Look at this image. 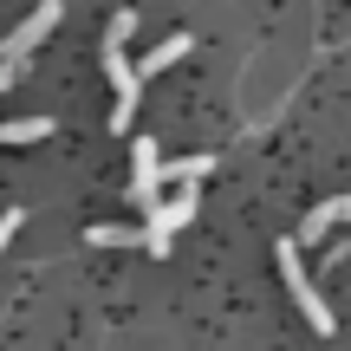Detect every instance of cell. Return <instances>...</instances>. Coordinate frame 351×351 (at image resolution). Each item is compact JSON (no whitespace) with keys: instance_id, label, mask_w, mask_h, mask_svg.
<instances>
[{"instance_id":"obj_1","label":"cell","mask_w":351,"mask_h":351,"mask_svg":"<svg viewBox=\"0 0 351 351\" xmlns=\"http://www.w3.org/2000/svg\"><path fill=\"white\" fill-rule=\"evenodd\" d=\"M280 274H287V293H293V306L306 313V326H313L319 339H326V332H339V326H332V306H326V293H319V287H313V274L300 267V241H293V234L280 241Z\"/></svg>"},{"instance_id":"obj_2","label":"cell","mask_w":351,"mask_h":351,"mask_svg":"<svg viewBox=\"0 0 351 351\" xmlns=\"http://www.w3.org/2000/svg\"><path fill=\"white\" fill-rule=\"evenodd\" d=\"M59 20H65V7H59V0H39V7L26 13V20L13 26L7 39H0V59H33V52L46 46L52 33H59Z\"/></svg>"},{"instance_id":"obj_3","label":"cell","mask_w":351,"mask_h":351,"mask_svg":"<svg viewBox=\"0 0 351 351\" xmlns=\"http://www.w3.org/2000/svg\"><path fill=\"white\" fill-rule=\"evenodd\" d=\"M156 163H163V156H156L150 137L130 143V169H137V176H130V202H137V208H150V202L163 195V169H156Z\"/></svg>"},{"instance_id":"obj_4","label":"cell","mask_w":351,"mask_h":351,"mask_svg":"<svg viewBox=\"0 0 351 351\" xmlns=\"http://www.w3.org/2000/svg\"><path fill=\"white\" fill-rule=\"evenodd\" d=\"M345 215H351V195H326V202H319V208L300 221V234H293V241H300V247H313V241H326L332 228L345 221Z\"/></svg>"},{"instance_id":"obj_5","label":"cell","mask_w":351,"mask_h":351,"mask_svg":"<svg viewBox=\"0 0 351 351\" xmlns=\"http://www.w3.org/2000/svg\"><path fill=\"white\" fill-rule=\"evenodd\" d=\"M182 52H189V33H169V39H156V46L143 52V59L130 65V72H137V78H156V72H169V65L182 59Z\"/></svg>"},{"instance_id":"obj_6","label":"cell","mask_w":351,"mask_h":351,"mask_svg":"<svg viewBox=\"0 0 351 351\" xmlns=\"http://www.w3.org/2000/svg\"><path fill=\"white\" fill-rule=\"evenodd\" d=\"M156 169H163V182H182V189H195L202 176L215 169V156H208V150H195V156H176V163H156Z\"/></svg>"},{"instance_id":"obj_7","label":"cell","mask_w":351,"mask_h":351,"mask_svg":"<svg viewBox=\"0 0 351 351\" xmlns=\"http://www.w3.org/2000/svg\"><path fill=\"white\" fill-rule=\"evenodd\" d=\"M52 137V117H13V124H0V143H39Z\"/></svg>"},{"instance_id":"obj_8","label":"cell","mask_w":351,"mask_h":351,"mask_svg":"<svg viewBox=\"0 0 351 351\" xmlns=\"http://www.w3.org/2000/svg\"><path fill=\"white\" fill-rule=\"evenodd\" d=\"M91 247H137V228H124V221H91Z\"/></svg>"},{"instance_id":"obj_9","label":"cell","mask_w":351,"mask_h":351,"mask_svg":"<svg viewBox=\"0 0 351 351\" xmlns=\"http://www.w3.org/2000/svg\"><path fill=\"white\" fill-rule=\"evenodd\" d=\"M137 91H143V78H137V85H117V104H111V117H104L111 130H130V124H137Z\"/></svg>"},{"instance_id":"obj_10","label":"cell","mask_w":351,"mask_h":351,"mask_svg":"<svg viewBox=\"0 0 351 351\" xmlns=\"http://www.w3.org/2000/svg\"><path fill=\"white\" fill-rule=\"evenodd\" d=\"M130 33H137V13H111V33H104V46H130Z\"/></svg>"},{"instance_id":"obj_11","label":"cell","mask_w":351,"mask_h":351,"mask_svg":"<svg viewBox=\"0 0 351 351\" xmlns=\"http://www.w3.org/2000/svg\"><path fill=\"white\" fill-rule=\"evenodd\" d=\"M20 228H26V208H7V215H0V254L13 247V234H20Z\"/></svg>"}]
</instances>
